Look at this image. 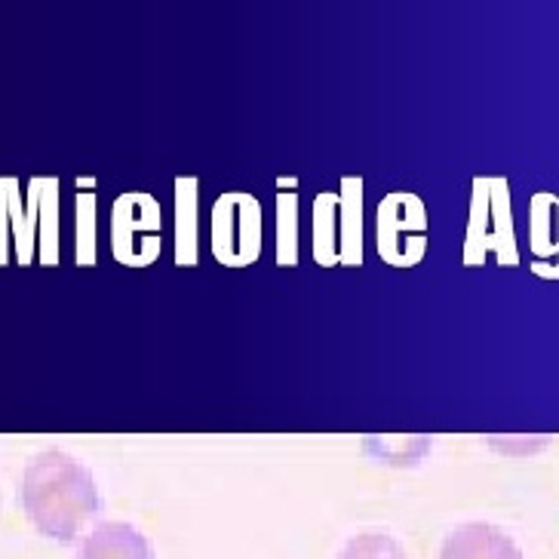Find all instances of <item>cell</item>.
Here are the masks:
<instances>
[{"label": "cell", "instance_id": "obj_1", "mask_svg": "<svg viewBox=\"0 0 559 559\" xmlns=\"http://www.w3.org/2000/svg\"><path fill=\"white\" fill-rule=\"evenodd\" d=\"M25 508L47 535L74 538L99 508V495L81 461L66 452H44L25 471Z\"/></svg>", "mask_w": 559, "mask_h": 559}, {"label": "cell", "instance_id": "obj_2", "mask_svg": "<svg viewBox=\"0 0 559 559\" xmlns=\"http://www.w3.org/2000/svg\"><path fill=\"white\" fill-rule=\"evenodd\" d=\"M520 264L508 179H477L471 194V218L464 237V264Z\"/></svg>", "mask_w": 559, "mask_h": 559}, {"label": "cell", "instance_id": "obj_3", "mask_svg": "<svg viewBox=\"0 0 559 559\" xmlns=\"http://www.w3.org/2000/svg\"><path fill=\"white\" fill-rule=\"evenodd\" d=\"M362 181H342V194H320L317 198V228H313V255L320 264H335V230H342V247L338 262L360 264L362 262V228H360V203Z\"/></svg>", "mask_w": 559, "mask_h": 559}, {"label": "cell", "instance_id": "obj_4", "mask_svg": "<svg viewBox=\"0 0 559 559\" xmlns=\"http://www.w3.org/2000/svg\"><path fill=\"white\" fill-rule=\"evenodd\" d=\"M379 255L388 264L409 267L428 252V210L415 194H391L379 206Z\"/></svg>", "mask_w": 559, "mask_h": 559}, {"label": "cell", "instance_id": "obj_5", "mask_svg": "<svg viewBox=\"0 0 559 559\" xmlns=\"http://www.w3.org/2000/svg\"><path fill=\"white\" fill-rule=\"evenodd\" d=\"M213 252L222 264L255 262L262 252V210L249 194H225L213 210Z\"/></svg>", "mask_w": 559, "mask_h": 559}, {"label": "cell", "instance_id": "obj_6", "mask_svg": "<svg viewBox=\"0 0 559 559\" xmlns=\"http://www.w3.org/2000/svg\"><path fill=\"white\" fill-rule=\"evenodd\" d=\"M111 249L123 264H148L160 255V206L148 194L117 198L111 213Z\"/></svg>", "mask_w": 559, "mask_h": 559}, {"label": "cell", "instance_id": "obj_7", "mask_svg": "<svg viewBox=\"0 0 559 559\" xmlns=\"http://www.w3.org/2000/svg\"><path fill=\"white\" fill-rule=\"evenodd\" d=\"M37 215H40V179L28 181V203L22 206L16 179H0V264L10 262L16 247V262L32 264L37 252Z\"/></svg>", "mask_w": 559, "mask_h": 559}, {"label": "cell", "instance_id": "obj_8", "mask_svg": "<svg viewBox=\"0 0 559 559\" xmlns=\"http://www.w3.org/2000/svg\"><path fill=\"white\" fill-rule=\"evenodd\" d=\"M440 559H523L508 532L489 523H464L443 542Z\"/></svg>", "mask_w": 559, "mask_h": 559}, {"label": "cell", "instance_id": "obj_9", "mask_svg": "<svg viewBox=\"0 0 559 559\" xmlns=\"http://www.w3.org/2000/svg\"><path fill=\"white\" fill-rule=\"evenodd\" d=\"M532 271L544 280H559V194L532 198Z\"/></svg>", "mask_w": 559, "mask_h": 559}, {"label": "cell", "instance_id": "obj_10", "mask_svg": "<svg viewBox=\"0 0 559 559\" xmlns=\"http://www.w3.org/2000/svg\"><path fill=\"white\" fill-rule=\"evenodd\" d=\"M81 559H154L142 532L127 523H102L83 547Z\"/></svg>", "mask_w": 559, "mask_h": 559}, {"label": "cell", "instance_id": "obj_11", "mask_svg": "<svg viewBox=\"0 0 559 559\" xmlns=\"http://www.w3.org/2000/svg\"><path fill=\"white\" fill-rule=\"evenodd\" d=\"M198 181L185 179L176 185V262H198Z\"/></svg>", "mask_w": 559, "mask_h": 559}, {"label": "cell", "instance_id": "obj_12", "mask_svg": "<svg viewBox=\"0 0 559 559\" xmlns=\"http://www.w3.org/2000/svg\"><path fill=\"white\" fill-rule=\"evenodd\" d=\"M37 252H40V264L59 262V181L56 179H40Z\"/></svg>", "mask_w": 559, "mask_h": 559}, {"label": "cell", "instance_id": "obj_13", "mask_svg": "<svg viewBox=\"0 0 559 559\" xmlns=\"http://www.w3.org/2000/svg\"><path fill=\"white\" fill-rule=\"evenodd\" d=\"M338 559H406L403 557V547L391 538V535H381V532H362L354 542H347Z\"/></svg>", "mask_w": 559, "mask_h": 559}, {"label": "cell", "instance_id": "obj_14", "mask_svg": "<svg viewBox=\"0 0 559 559\" xmlns=\"http://www.w3.org/2000/svg\"><path fill=\"white\" fill-rule=\"evenodd\" d=\"M78 262H96V198H78Z\"/></svg>", "mask_w": 559, "mask_h": 559}]
</instances>
